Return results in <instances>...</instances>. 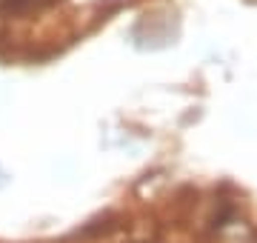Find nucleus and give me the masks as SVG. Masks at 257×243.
<instances>
[{"mask_svg": "<svg viewBox=\"0 0 257 243\" xmlns=\"http://www.w3.org/2000/svg\"><path fill=\"white\" fill-rule=\"evenodd\" d=\"M6 183H9V175H6V172H3V169H0V189L6 186Z\"/></svg>", "mask_w": 257, "mask_h": 243, "instance_id": "obj_1", "label": "nucleus"}]
</instances>
